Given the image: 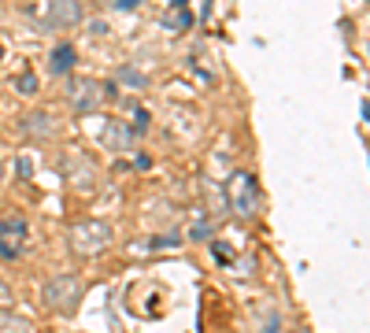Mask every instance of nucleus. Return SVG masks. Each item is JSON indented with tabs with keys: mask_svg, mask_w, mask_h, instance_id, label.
I'll return each instance as SVG.
<instances>
[{
	"mask_svg": "<svg viewBox=\"0 0 370 333\" xmlns=\"http://www.w3.org/2000/svg\"><path fill=\"white\" fill-rule=\"evenodd\" d=\"M0 59H4V44H0Z\"/></svg>",
	"mask_w": 370,
	"mask_h": 333,
	"instance_id": "15",
	"label": "nucleus"
},
{
	"mask_svg": "<svg viewBox=\"0 0 370 333\" xmlns=\"http://www.w3.org/2000/svg\"><path fill=\"white\" fill-rule=\"evenodd\" d=\"M111 226H107L104 219H82V222H75V226L67 230V245L75 256H101V252L111 245Z\"/></svg>",
	"mask_w": 370,
	"mask_h": 333,
	"instance_id": "3",
	"label": "nucleus"
},
{
	"mask_svg": "<svg viewBox=\"0 0 370 333\" xmlns=\"http://www.w3.org/2000/svg\"><path fill=\"white\" fill-rule=\"evenodd\" d=\"M34 19L49 30H67V26H78L82 23V8L70 4V0H56V4H44L34 12Z\"/></svg>",
	"mask_w": 370,
	"mask_h": 333,
	"instance_id": "6",
	"label": "nucleus"
},
{
	"mask_svg": "<svg viewBox=\"0 0 370 333\" xmlns=\"http://www.w3.org/2000/svg\"><path fill=\"white\" fill-rule=\"evenodd\" d=\"M0 182H4V167H0Z\"/></svg>",
	"mask_w": 370,
	"mask_h": 333,
	"instance_id": "16",
	"label": "nucleus"
},
{
	"mask_svg": "<svg viewBox=\"0 0 370 333\" xmlns=\"http://www.w3.org/2000/svg\"><path fill=\"white\" fill-rule=\"evenodd\" d=\"M75 59H78L75 44H56V49H52V59H49V70L52 75H70Z\"/></svg>",
	"mask_w": 370,
	"mask_h": 333,
	"instance_id": "8",
	"label": "nucleus"
},
{
	"mask_svg": "<svg viewBox=\"0 0 370 333\" xmlns=\"http://www.w3.org/2000/svg\"><path fill=\"white\" fill-rule=\"evenodd\" d=\"M226 204L241 222H252L259 215V182L252 170H233L226 182Z\"/></svg>",
	"mask_w": 370,
	"mask_h": 333,
	"instance_id": "2",
	"label": "nucleus"
},
{
	"mask_svg": "<svg viewBox=\"0 0 370 333\" xmlns=\"http://www.w3.org/2000/svg\"><path fill=\"white\" fill-rule=\"evenodd\" d=\"M101 141H104L107 148H115V152H126V145H130V130H126L122 122H107L104 133H101Z\"/></svg>",
	"mask_w": 370,
	"mask_h": 333,
	"instance_id": "9",
	"label": "nucleus"
},
{
	"mask_svg": "<svg viewBox=\"0 0 370 333\" xmlns=\"http://www.w3.org/2000/svg\"><path fill=\"white\" fill-rule=\"evenodd\" d=\"M107 96H111V89L104 82H96V78H70V85H67V101L78 115H89L96 107H104Z\"/></svg>",
	"mask_w": 370,
	"mask_h": 333,
	"instance_id": "4",
	"label": "nucleus"
},
{
	"mask_svg": "<svg viewBox=\"0 0 370 333\" xmlns=\"http://www.w3.org/2000/svg\"><path fill=\"white\" fill-rule=\"evenodd\" d=\"M119 78L130 82V85H137V89H144V75H137V70H119Z\"/></svg>",
	"mask_w": 370,
	"mask_h": 333,
	"instance_id": "13",
	"label": "nucleus"
},
{
	"mask_svg": "<svg viewBox=\"0 0 370 333\" xmlns=\"http://www.w3.org/2000/svg\"><path fill=\"white\" fill-rule=\"evenodd\" d=\"M19 89H23V93H34V89H38V78H34V75H23V78H19Z\"/></svg>",
	"mask_w": 370,
	"mask_h": 333,
	"instance_id": "14",
	"label": "nucleus"
},
{
	"mask_svg": "<svg viewBox=\"0 0 370 333\" xmlns=\"http://www.w3.org/2000/svg\"><path fill=\"white\" fill-rule=\"evenodd\" d=\"M12 300H15L12 285H8V282H0V311H8V308H12Z\"/></svg>",
	"mask_w": 370,
	"mask_h": 333,
	"instance_id": "12",
	"label": "nucleus"
},
{
	"mask_svg": "<svg viewBox=\"0 0 370 333\" xmlns=\"http://www.w3.org/2000/svg\"><path fill=\"white\" fill-rule=\"evenodd\" d=\"M30 245V226L23 215H8L0 219V259H19Z\"/></svg>",
	"mask_w": 370,
	"mask_h": 333,
	"instance_id": "5",
	"label": "nucleus"
},
{
	"mask_svg": "<svg viewBox=\"0 0 370 333\" xmlns=\"http://www.w3.org/2000/svg\"><path fill=\"white\" fill-rule=\"evenodd\" d=\"M0 333H34L30 319H19L12 311H0Z\"/></svg>",
	"mask_w": 370,
	"mask_h": 333,
	"instance_id": "11",
	"label": "nucleus"
},
{
	"mask_svg": "<svg viewBox=\"0 0 370 333\" xmlns=\"http://www.w3.org/2000/svg\"><path fill=\"white\" fill-rule=\"evenodd\" d=\"M23 133L34 141H44V137H56V119L49 111H30L23 119Z\"/></svg>",
	"mask_w": 370,
	"mask_h": 333,
	"instance_id": "7",
	"label": "nucleus"
},
{
	"mask_svg": "<svg viewBox=\"0 0 370 333\" xmlns=\"http://www.w3.org/2000/svg\"><path fill=\"white\" fill-rule=\"evenodd\" d=\"M167 26H174V30H185V26H193V15H189V8L178 0V4H170V12L163 15Z\"/></svg>",
	"mask_w": 370,
	"mask_h": 333,
	"instance_id": "10",
	"label": "nucleus"
},
{
	"mask_svg": "<svg viewBox=\"0 0 370 333\" xmlns=\"http://www.w3.org/2000/svg\"><path fill=\"white\" fill-rule=\"evenodd\" d=\"M82 296H85V285H82L78 274H52L41 289L44 308L56 311V315H75L78 304H82Z\"/></svg>",
	"mask_w": 370,
	"mask_h": 333,
	"instance_id": "1",
	"label": "nucleus"
}]
</instances>
